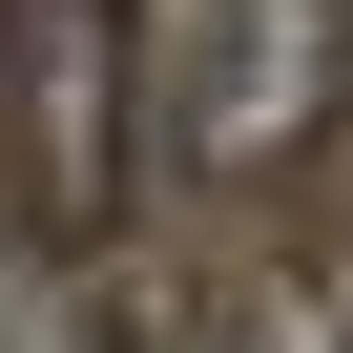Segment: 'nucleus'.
<instances>
[{
	"instance_id": "obj_1",
	"label": "nucleus",
	"mask_w": 353,
	"mask_h": 353,
	"mask_svg": "<svg viewBox=\"0 0 353 353\" xmlns=\"http://www.w3.org/2000/svg\"><path fill=\"white\" fill-rule=\"evenodd\" d=\"M21 145H42V208H104V0H42L21 21Z\"/></svg>"
}]
</instances>
